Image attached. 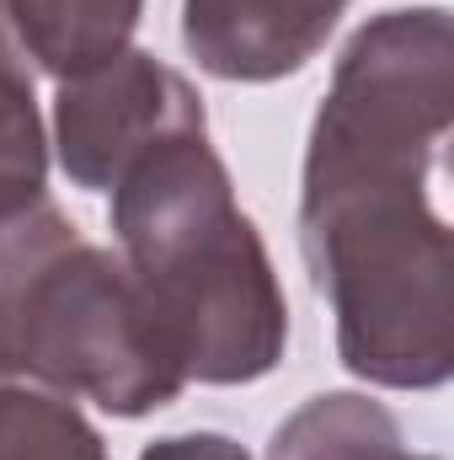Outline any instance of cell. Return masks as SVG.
<instances>
[{"label": "cell", "instance_id": "52a82bcc", "mask_svg": "<svg viewBox=\"0 0 454 460\" xmlns=\"http://www.w3.org/2000/svg\"><path fill=\"white\" fill-rule=\"evenodd\" d=\"M267 460H444L423 456L401 439V423L358 396V391H332L305 402L289 423H278Z\"/></svg>", "mask_w": 454, "mask_h": 460}, {"label": "cell", "instance_id": "6da1fadb", "mask_svg": "<svg viewBox=\"0 0 454 460\" xmlns=\"http://www.w3.org/2000/svg\"><path fill=\"white\" fill-rule=\"evenodd\" d=\"M450 123V11L412 5L347 38L305 150L310 284L337 316L342 364L390 391L454 375V246L439 209Z\"/></svg>", "mask_w": 454, "mask_h": 460}, {"label": "cell", "instance_id": "7a4b0ae2", "mask_svg": "<svg viewBox=\"0 0 454 460\" xmlns=\"http://www.w3.org/2000/svg\"><path fill=\"white\" fill-rule=\"evenodd\" d=\"M118 257L182 380L251 385L289 348V305L209 128L166 134L113 182Z\"/></svg>", "mask_w": 454, "mask_h": 460}, {"label": "cell", "instance_id": "3957f363", "mask_svg": "<svg viewBox=\"0 0 454 460\" xmlns=\"http://www.w3.org/2000/svg\"><path fill=\"white\" fill-rule=\"evenodd\" d=\"M0 369L113 418H144L188 385L123 257L86 241L48 193L0 209Z\"/></svg>", "mask_w": 454, "mask_h": 460}, {"label": "cell", "instance_id": "277c9868", "mask_svg": "<svg viewBox=\"0 0 454 460\" xmlns=\"http://www.w3.org/2000/svg\"><path fill=\"white\" fill-rule=\"evenodd\" d=\"M209 128L204 97L155 54L123 49L118 59L59 81L54 102V145L59 166L86 193H113V182L166 134Z\"/></svg>", "mask_w": 454, "mask_h": 460}, {"label": "cell", "instance_id": "30bf717a", "mask_svg": "<svg viewBox=\"0 0 454 460\" xmlns=\"http://www.w3.org/2000/svg\"><path fill=\"white\" fill-rule=\"evenodd\" d=\"M139 460H251V456L225 434H171V439L144 445Z\"/></svg>", "mask_w": 454, "mask_h": 460}, {"label": "cell", "instance_id": "ba28073f", "mask_svg": "<svg viewBox=\"0 0 454 460\" xmlns=\"http://www.w3.org/2000/svg\"><path fill=\"white\" fill-rule=\"evenodd\" d=\"M0 460H113L75 396L0 369Z\"/></svg>", "mask_w": 454, "mask_h": 460}, {"label": "cell", "instance_id": "8992f818", "mask_svg": "<svg viewBox=\"0 0 454 460\" xmlns=\"http://www.w3.org/2000/svg\"><path fill=\"white\" fill-rule=\"evenodd\" d=\"M5 11L27 59L54 81H75L128 49L144 0H5Z\"/></svg>", "mask_w": 454, "mask_h": 460}, {"label": "cell", "instance_id": "5b68a950", "mask_svg": "<svg viewBox=\"0 0 454 460\" xmlns=\"http://www.w3.org/2000/svg\"><path fill=\"white\" fill-rule=\"evenodd\" d=\"M353 0H182V43L220 81H284L337 32Z\"/></svg>", "mask_w": 454, "mask_h": 460}, {"label": "cell", "instance_id": "9c48e42d", "mask_svg": "<svg viewBox=\"0 0 454 460\" xmlns=\"http://www.w3.org/2000/svg\"><path fill=\"white\" fill-rule=\"evenodd\" d=\"M43 177H48V134L32 92V59L0 0V209L43 193Z\"/></svg>", "mask_w": 454, "mask_h": 460}]
</instances>
